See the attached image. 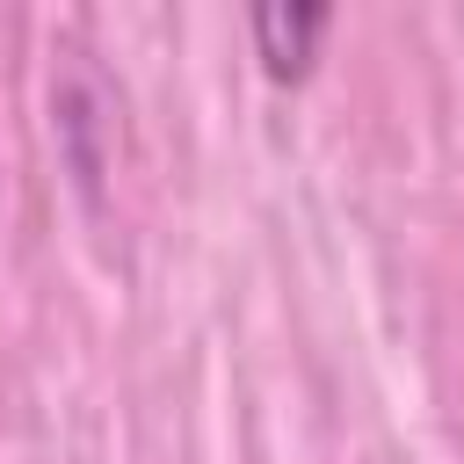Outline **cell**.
I'll return each mask as SVG.
<instances>
[{
  "mask_svg": "<svg viewBox=\"0 0 464 464\" xmlns=\"http://www.w3.org/2000/svg\"><path fill=\"white\" fill-rule=\"evenodd\" d=\"M326 7H254V58L268 80H304L326 36Z\"/></svg>",
  "mask_w": 464,
  "mask_h": 464,
  "instance_id": "1",
  "label": "cell"
}]
</instances>
